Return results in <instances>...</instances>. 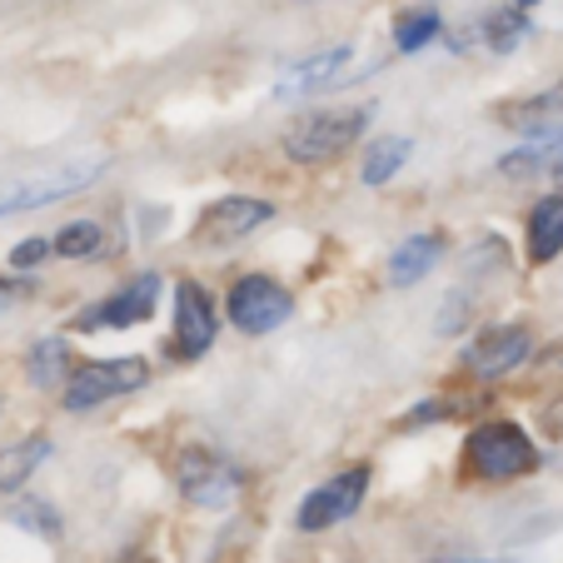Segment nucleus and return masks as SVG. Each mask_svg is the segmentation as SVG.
Returning a JSON list of instances; mask_svg holds the SVG:
<instances>
[{
	"instance_id": "1a4fd4ad",
	"label": "nucleus",
	"mask_w": 563,
	"mask_h": 563,
	"mask_svg": "<svg viewBox=\"0 0 563 563\" xmlns=\"http://www.w3.org/2000/svg\"><path fill=\"white\" fill-rule=\"evenodd\" d=\"M354 65V51L350 45H330V51L319 55H305V60L285 65L275 80V96L279 100H299V96H314V90H330L344 80V70Z\"/></svg>"
},
{
	"instance_id": "4be33fe9",
	"label": "nucleus",
	"mask_w": 563,
	"mask_h": 563,
	"mask_svg": "<svg viewBox=\"0 0 563 563\" xmlns=\"http://www.w3.org/2000/svg\"><path fill=\"white\" fill-rule=\"evenodd\" d=\"M553 110H563V86L543 90V96L523 100V106H514V120H543V115H553Z\"/></svg>"
},
{
	"instance_id": "423d86ee",
	"label": "nucleus",
	"mask_w": 563,
	"mask_h": 563,
	"mask_svg": "<svg viewBox=\"0 0 563 563\" xmlns=\"http://www.w3.org/2000/svg\"><path fill=\"white\" fill-rule=\"evenodd\" d=\"M364 489H369V468H350V474L319 484L305 504H299V529L305 533H319V529H334L344 523L354 509L364 504Z\"/></svg>"
},
{
	"instance_id": "a878e982",
	"label": "nucleus",
	"mask_w": 563,
	"mask_h": 563,
	"mask_svg": "<svg viewBox=\"0 0 563 563\" xmlns=\"http://www.w3.org/2000/svg\"><path fill=\"white\" fill-rule=\"evenodd\" d=\"M559 175H563V165H559Z\"/></svg>"
},
{
	"instance_id": "6e6552de",
	"label": "nucleus",
	"mask_w": 563,
	"mask_h": 563,
	"mask_svg": "<svg viewBox=\"0 0 563 563\" xmlns=\"http://www.w3.org/2000/svg\"><path fill=\"white\" fill-rule=\"evenodd\" d=\"M269 214L275 210H269L265 200H214L210 210L195 220V245L224 250V245H234V240H245L250 230H260Z\"/></svg>"
},
{
	"instance_id": "9b49d317",
	"label": "nucleus",
	"mask_w": 563,
	"mask_h": 563,
	"mask_svg": "<svg viewBox=\"0 0 563 563\" xmlns=\"http://www.w3.org/2000/svg\"><path fill=\"white\" fill-rule=\"evenodd\" d=\"M214 344V299L200 285L175 289V354L180 360H200Z\"/></svg>"
},
{
	"instance_id": "39448f33",
	"label": "nucleus",
	"mask_w": 563,
	"mask_h": 563,
	"mask_svg": "<svg viewBox=\"0 0 563 563\" xmlns=\"http://www.w3.org/2000/svg\"><path fill=\"white\" fill-rule=\"evenodd\" d=\"M289 309H295V299H289L285 285H275L269 275H245L240 285L230 289V319L240 324L245 334H269L279 330L289 319Z\"/></svg>"
},
{
	"instance_id": "f8f14e48",
	"label": "nucleus",
	"mask_w": 563,
	"mask_h": 563,
	"mask_svg": "<svg viewBox=\"0 0 563 563\" xmlns=\"http://www.w3.org/2000/svg\"><path fill=\"white\" fill-rule=\"evenodd\" d=\"M180 484H185V494H190L195 504H210V509H220V504H230L234 494H240V468H234L230 459L200 449V454L185 459Z\"/></svg>"
},
{
	"instance_id": "a211bd4d",
	"label": "nucleus",
	"mask_w": 563,
	"mask_h": 563,
	"mask_svg": "<svg viewBox=\"0 0 563 563\" xmlns=\"http://www.w3.org/2000/svg\"><path fill=\"white\" fill-rule=\"evenodd\" d=\"M100 224H90V220H80V224H65L60 234H55V250H60L65 260H86V255H96L100 250Z\"/></svg>"
},
{
	"instance_id": "393cba45",
	"label": "nucleus",
	"mask_w": 563,
	"mask_h": 563,
	"mask_svg": "<svg viewBox=\"0 0 563 563\" xmlns=\"http://www.w3.org/2000/svg\"><path fill=\"white\" fill-rule=\"evenodd\" d=\"M449 563H478V559H449Z\"/></svg>"
},
{
	"instance_id": "b1692460",
	"label": "nucleus",
	"mask_w": 563,
	"mask_h": 563,
	"mask_svg": "<svg viewBox=\"0 0 563 563\" xmlns=\"http://www.w3.org/2000/svg\"><path fill=\"white\" fill-rule=\"evenodd\" d=\"M514 5H519V11H523V5H539V0H514Z\"/></svg>"
},
{
	"instance_id": "dca6fc26",
	"label": "nucleus",
	"mask_w": 563,
	"mask_h": 563,
	"mask_svg": "<svg viewBox=\"0 0 563 563\" xmlns=\"http://www.w3.org/2000/svg\"><path fill=\"white\" fill-rule=\"evenodd\" d=\"M45 454H51V439H45V434L21 439V444L5 449V454H0V494H5V489H21L25 478L41 468Z\"/></svg>"
},
{
	"instance_id": "f3484780",
	"label": "nucleus",
	"mask_w": 563,
	"mask_h": 563,
	"mask_svg": "<svg viewBox=\"0 0 563 563\" xmlns=\"http://www.w3.org/2000/svg\"><path fill=\"white\" fill-rule=\"evenodd\" d=\"M405 159H409V140H405V135H384V140H374V145L364 150V165H360L364 185H384V180H394Z\"/></svg>"
},
{
	"instance_id": "4468645a",
	"label": "nucleus",
	"mask_w": 563,
	"mask_h": 563,
	"mask_svg": "<svg viewBox=\"0 0 563 563\" xmlns=\"http://www.w3.org/2000/svg\"><path fill=\"white\" fill-rule=\"evenodd\" d=\"M563 250V195H549V200L533 205L529 214V255L539 260H553Z\"/></svg>"
},
{
	"instance_id": "f257e3e1",
	"label": "nucleus",
	"mask_w": 563,
	"mask_h": 563,
	"mask_svg": "<svg viewBox=\"0 0 563 563\" xmlns=\"http://www.w3.org/2000/svg\"><path fill=\"white\" fill-rule=\"evenodd\" d=\"M106 175V159H65V165H45L35 175H15V180H0V220L5 214H25L55 205L65 195H80Z\"/></svg>"
},
{
	"instance_id": "ddd939ff",
	"label": "nucleus",
	"mask_w": 563,
	"mask_h": 563,
	"mask_svg": "<svg viewBox=\"0 0 563 563\" xmlns=\"http://www.w3.org/2000/svg\"><path fill=\"white\" fill-rule=\"evenodd\" d=\"M439 250H444V240H439V234H415V240H405V245L394 250V260H389V279L399 289L419 285V279L439 265Z\"/></svg>"
},
{
	"instance_id": "2eb2a0df",
	"label": "nucleus",
	"mask_w": 563,
	"mask_h": 563,
	"mask_svg": "<svg viewBox=\"0 0 563 563\" xmlns=\"http://www.w3.org/2000/svg\"><path fill=\"white\" fill-rule=\"evenodd\" d=\"M563 165V130H543L539 140L519 145L514 155H504V170L509 175H529V170H559Z\"/></svg>"
},
{
	"instance_id": "5701e85b",
	"label": "nucleus",
	"mask_w": 563,
	"mask_h": 563,
	"mask_svg": "<svg viewBox=\"0 0 563 563\" xmlns=\"http://www.w3.org/2000/svg\"><path fill=\"white\" fill-rule=\"evenodd\" d=\"M51 250H55V240H21L11 260H15V265H21V269H31L35 260H45V255H51Z\"/></svg>"
},
{
	"instance_id": "412c9836",
	"label": "nucleus",
	"mask_w": 563,
	"mask_h": 563,
	"mask_svg": "<svg viewBox=\"0 0 563 563\" xmlns=\"http://www.w3.org/2000/svg\"><path fill=\"white\" fill-rule=\"evenodd\" d=\"M60 360H65V344L60 340H45L41 350H35V384H51L55 374H60Z\"/></svg>"
},
{
	"instance_id": "f03ea898",
	"label": "nucleus",
	"mask_w": 563,
	"mask_h": 563,
	"mask_svg": "<svg viewBox=\"0 0 563 563\" xmlns=\"http://www.w3.org/2000/svg\"><path fill=\"white\" fill-rule=\"evenodd\" d=\"M364 125H369V106H354V110H319V115H305L299 125H289L285 155L299 159V165H324V159L344 155V150L360 140Z\"/></svg>"
},
{
	"instance_id": "7ed1b4c3",
	"label": "nucleus",
	"mask_w": 563,
	"mask_h": 563,
	"mask_svg": "<svg viewBox=\"0 0 563 563\" xmlns=\"http://www.w3.org/2000/svg\"><path fill=\"white\" fill-rule=\"evenodd\" d=\"M468 464L484 478H519L539 464V449H533V439L519 424L494 419V424H478L468 434Z\"/></svg>"
},
{
	"instance_id": "20e7f679",
	"label": "nucleus",
	"mask_w": 563,
	"mask_h": 563,
	"mask_svg": "<svg viewBox=\"0 0 563 563\" xmlns=\"http://www.w3.org/2000/svg\"><path fill=\"white\" fill-rule=\"evenodd\" d=\"M150 379L145 360H96V364H80L65 384V405L70 409H96L115 394H130Z\"/></svg>"
},
{
	"instance_id": "aec40b11",
	"label": "nucleus",
	"mask_w": 563,
	"mask_h": 563,
	"mask_svg": "<svg viewBox=\"0 0 563 563\" xmlns=\"http://www.w3.org/2000/svg\"><path fill=\"white\" fill-rule=\"evenodd\" d=\"M529 35V21H523V11L519 5H509L504 15H494L489 21V41H494V51H514V45Z\"/></svg>"
},
{
	"instance_id": "0eeeda50",
	"label": "nucleus",
	"mask_w": 563,
	"mask_h": 563,
	"mask_svg": "<svg viewBox=\"0 0 563 563\" xmlns=\"http://www.w3.org/2000/svg\"><path fill=\"white\" fill-rule=\"evenodd\" d=\"M155 295H159V279L140 275L135 285H125L120 295H106L90 309H80L75 324H80V330H130V324H145L150 309H155Z\"/></svg>"
},
{
	"instance_id": "6ab92c4d",
	"label": "nucleus",
	"mask_w": 563,
	"mask_h": 563,
	"mask_svg": "<svg viewBox=\"0 0 563 563\" xmlns=\"http://www.w3.org/2000/svg\"><path fill=\"white\" fill-rule=\"evenodd\" d=\"M434 35H439V15H434V11L405 15V21L394 25V45H399V51H424Z\"/></svg>"
},
{
	"instance_id": "9d476101",
	"label": "nucleus",
	"mask_w": 563,
	"mask_h": 563,
	"mask_svg": "<svg viewBox=\"0 0 563 563\" xmlns=\"http://www.w3.org/2000/svg\"><path fill=\"white\" fill-rule=\"evenodd\" d=\"M529 350H533V334L523 330V324H499V330L478 334V340L468 344L464 364L478 374V379H499V374L519 369V364L529 360Z\"/></svg>"
}]
</instances>
